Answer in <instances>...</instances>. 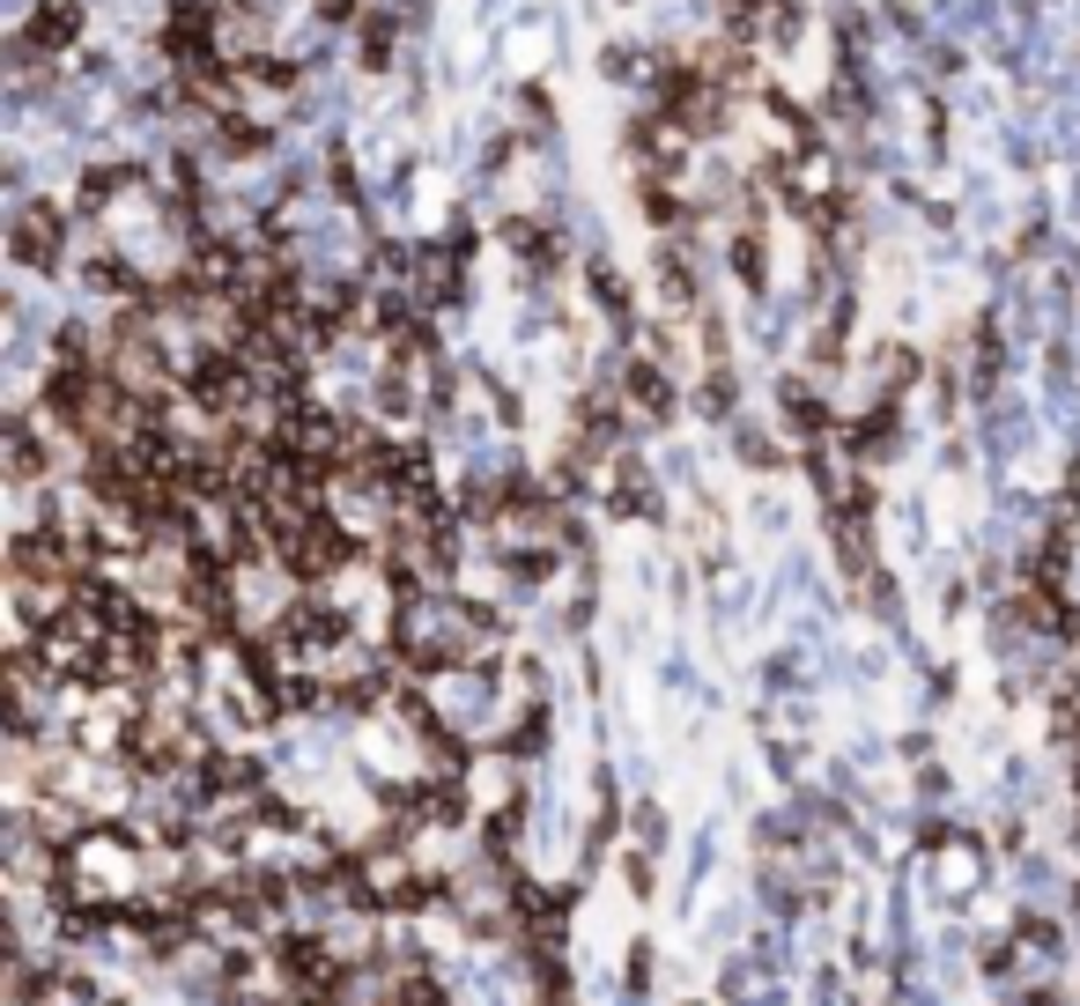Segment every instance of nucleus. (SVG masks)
<instances>
[{
	"label": "nucleus",
	"mask_w": 1080,
	"mask_h": 1006,
	"mask_svg": "<svg viewBox=\"0 0 1080 1006\" xmlns=\"http://www.w3.org/2000/svg\"><path fill=\"white\" fill-rule=\"evenodd\" d=\"M274 555H282L296 578H326V570H341L348 555H356V540L341 533V518L311 511V518H296V526H282V533H274Z\"/></svg>",
	"instance_id": "1"
},
{
	"label": "nucleus",
	"mask_w": 1080,
	"mask_h": 1006,
	"mask_svg": "<svg viewBox=\"0 0 1080 1006\" xmlns=\"http://www.w3.org/2000/svg\"><path fill=\"white\" fill-rule=\"evenodd\" d=\"M8 245H15V260H23L30 274H52L67 260V215H60L52 200H30L23 215H15V230H8Z\"/></svg>",
	"instance_id": "2"
},
{
	"label": "nucleus",
	"mask_w": 1080,
	"mask_h": 1006,
	"mask_svg": "<svg viewBox=\"0 0 1080 1006\" xmlns=\"http://www.w3.org/2000/svg\"><path fill=\"white\" fill-rule=\"evenodd\" d=\"M215 30H222L215 8L178 0L171 23H163V52H171V67H178V74H186V67H215Z\"/></svg>",
	"instance_id": "3"
},
{
	"label": "nucleus",
	"mask_w": 1080,
	"mask_h": 1006,
	"mask_svg": "<svg viewBox=\"0 0 1080 1006\" xmlns=\"http://www.w3.org/2000/svg\"><path fill=\"white\" fill-rule=\"evenodd\" d=\"M74 38H82V8L74 0H38L30 23L15 30V45H30V52H67Z\"/></svg>",
	"instance_id": "4"
},
{
	"label": "nucleus",
	"mask_w": 1080,
	"mask_h": 1006,
	"mask_svg": "<svg viewBox=\"0 0 1080 1006\" xmlns=\"http://www.w3.org/2000/svg\"><path fill=\"white\" fill-rule=\"evenodd\" d=\"M688 141H696V134H688V126L674 119V112H644V119H637V134H629V148H637V156L652 163V171H674V163L688 156Z\"/></svg>",
	"instance_id": "5"
},
{
	"label": "nucleus",
	"mask_w": 1080,
	"mask_h": 1006,
	"mask_svg": "<svg viewBox=\"0 0 1080 1006\" xmlns=\"http://www.w3.org/2000/svg\"><path fill=\"white\" fill-rule=\"evenodd\" d=\"M629 400H637V407H644L652 422H666V415H674V385H666V370L652 363V356H644V363H629Z\"/></svg>",
	"instance_id": "6"
},
{
	"label": "nucleus",
	"mask_w": 1080,
	"mask_h": 1006,
	"mask_svg": "<svg viewBox=\"0 0 1080 1006\" xmlns=\"http://www.w3.org/2000/svg\"><path fill=\"white\" fill-rule=\"evenodd\" d=\"M237 82H245V89H274V97H289V89H296V67H289V60H274V52H245V60H237Z\"/></svg>",
	"instance_id": "7"
},
{
	"label": "nucleus",
	"mask_w": 1080,
	"mask_h": 1006,
	"mask_svg": "<svg viewBox=\"0 0 1080 1006\" xmlns=\"http://www.w3.org/2000/svg\"><path fill=\"white\" fill-rule=\"evenodd\" d=\"M504 237H511V252L526 260V267H555V230H540V222H504Z\"/></svg>",
	"instance_id": "8"
},
{
	"label": "nucleus",
	"mask_w": 1080,
	"mask_h": 1006,
	"mask_svg": "<svg viewBox=\"0 0 1080 1006\" xmlns=\"http://www.w3.org/2000/svg\"><path fill=\"white\" fill-rule=\"evenodd\" d=\"M215 148H222V156H260L267 134H260L252 119H237V112H222V119H215Z\"/></svg>",
	"instance_id": "9"
},
{
	"label": "nucleus",
	"mask_w": 1080,
	"mask_h": 1006,
	"mask_svg": "<svg viewBox=\"0 0 1080 1006\" xmlns=\"http://www.w3.org/2000/svg\"><path fill=\"white\" fill-rule=\"evenodd\" d=\"M126 186H134V163H119V171L104 163V171H89V178H82V208L97 215V208H112V193H126Z\"/></svg>",
	"instance_id": "10"
},
{
	"label": "nucleus",
	"mask_w": 1080,
	"mask_h": 1006,
	"mask_svg": "<svg viewBox=\"0 0 1080 1006\" xmlns=\"http://www.w3.org/2000/svg\"><path fill=\"white\" fill-rule=\"evenodd\" d=\"M659 289H666V304H674V311H688V304H696V274H688L681 252H659Z\"/></svg>",
	"instance_id": "11"
},
{
	"label": "nucleus",
	"mask_w": 1080,
	"mask_h": 1006,
	"mask_svg": "<svg viewBox=\"0 0 1080 1006\" xmlns=\"http://www.w3.org/2000/svg\"><path fill=\"white\" fill-rule=\"evenodd\" d=\"M851 444H859L866 459H881V452H896V407H873V415L851 430Z\"/></svg>",
	"instance_id": "12"
},
{
	"label": "nucleus",
	"mask_w": 1080,
	"mask_h": 1006,
	"mask_svg": "<svg viewBox=\"0 0 1080 1006\" xmlns=\"http://www.w3.org/2000/svg\"><path fill=\"white\" fill-rule=\"evenodd\" d=\"M578 444H585V452H607L614 444V407L607 400H585V407H578Z\"/></svg>",
	"instance_id": "13"
},
{
	"label": "nucleus",
	"mask_w": 1080,
	"mask_h": 1006,
	"mask_svg": "<svg viewBox=\"0 0 1080 1006\" xmlns=\"http://www.w3.org/2000/svg\"><path fill=\"white\" fill-rule=\"evenodd\" d=\"M785 407H792V430H807V437H822V430H829V415H822V400H814L807 385H800V378L785 385Z\"/></svg>",
	"instance_id": "14"
},
{
	"label": "nucleus",
	"mask_w": 1080,
	"mask_h": 1006,
	"mask_svg": "<svg viewBox=\"0 0 1080 1006\" xmlns=\"http://www.w3.org/2000/svg\"><path fill=\"white\" fill-rule=\"evenodd\" d=\"M592 289H600V311H607V319H629V282H622L607 260L592 267Z\"/></svg>",
	"instance_id": "15"
},
{
	"label": "nucleus",
	"mask_w": 1080,
	"mask_h": 1006,
	"mask_svg": "<svg viewBox=\"0 0 1080 1006\" xmlns=\"http://www.w3.org/2000/svg\"><path fill=\"white\" fill-rule=\"evenodd\" d=\"M363 67H385L393 60V15H363Z\"/></svg>",
	"instance_id": "16"
},
{
	"label": "nucleus",
	"mask_w": 1080,
	"mask_h": 1006,
	"mask_svg": "<svg viewBox=\"0 0 1080 1006\" xmlns=\"http://www.w3.org/2000/svg\"><path fill=\"white\" fill-rule=\"evenodd\" d=\"M762 30H770L777 45H792V38H800V0H762Z\"/></svg>",
	"instance_id": "17"
},
{
	"label": "nucleus",
	"mask_w": 1080,
	"mask_h": 1006,
	"mask_svg": "<svg viewBox=\"0 0 1080 1006\" xmlns=\"http://www.w3.org/2000/svg\"><path fill=\"white\" fill-rule=\"evenodd\" d=\"M644 215H652V222H681V200H674V193H666V178H644Z\"/></svg>",
	"instance_id": "18"
},
{
	"label": "nucleus",
	"mask_w": 1080,
	"mask_h": 1006,
	"mask_svg": "<svg viewBox=\"0 0 1080 1006\" xmlns=\"http://www.w3.org/2000/svg\"><path fill=\"white\" fill-rule=\"evenodd\" d=\"M548 748V711H526V726L511 733V755H540Z\"/></svg>",
	"instance_id": "19"
},
{
	"label": "nucleus",
	"mask_w": 1080,
	"mask_h": 1006,
	"mask_svg": "<svg viewBox=\"0 0 1080 1006\" xmlns=\"http://www.w3.org/2000/svg\"><path fill=\"white\" fill-rule=\"evenodd\" d=\"M733 267L748 289H762V237H733Z\"/></svg>",
	"instance_id": "20"
},
{
	"label": "nucleus",
	"mask_w": 1080,
	"mask_h": 1006,
	"mask_svg": "<svg viewBox=\"0 0 1080 1006\" xmlns=\"http://www.w3.org/2000/svg\"><path fill=\"white\" fill-rule=\"evenodd\" d=\"M910 370H918V356H910V348H888V356H881V385H888V393H903Z\"/></svg>",
	"instance_id": "21"
},
{
	"label": "nucleus",
	"mask_w": 1080,
	"mask_h": 1006,
	"mask_svg": "<svg viewBox=\"0 0 1080 1006\" xmlns=\"http://www.w3.org/2000/svg\"><path fill=\"white\" fill-rule=\"evenodd\" d=\"M703 415H733V378H726V370L703 378Z\"/></svg>",
	"instance_id": "22"
}]
</instances>
